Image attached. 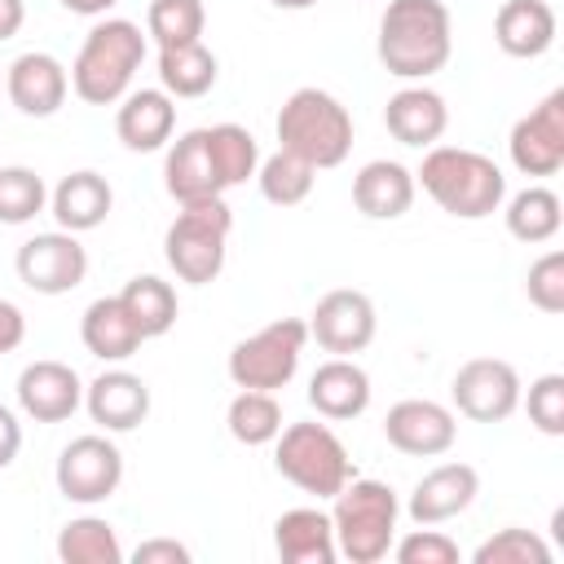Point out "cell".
Masks as SVG:
<instances>
[{"label": "cell", "mask_w": 564, "mask_h": 564, "mask_svg": "<svg viewBox=\"0 0 564 564\" xmlns=\"http://www.w3.org/2000/svg\"><path fill=\"white\" fill-rule=\"evenodd\" d=\"M375 53L388 75L397 79H427L445 70L454 53V22L441 0H388L379 18V40Z\"/></svg>", "instance_id": "obj_1"}, {"label": "cell", "mask_w": 564, "mask_h": 564, "mask_svg": "<svg viewBox=\"0 0 564 564\" xmlns=\"http://www.w3.org/2000/svg\"><path fill=\"white\" fill-rule=\"evenodd\" d=\"M414 185H423V194L454 220H485L507 198L502 167L489 154L463 145H427Z\"/></svg>", "instance_id": "obj_2"}, {"label": "cell", "mask_w": 564, "mask_h": 564, "mask_svg": "<svg viewBox=\"0 0 564 564\" xmlns=\"http://www.w3.org/2000/svg\"><path fill=\"white\" fill-rule=\"evenodd\" d=\"M145 62V35L128 18H97L70 62V93L84 106H115Z\"/></svg>", "instance_id": "obj_3"}, {"label": "cell", "mask_w": 564, "mask_h": 564, "mask_svg": "<svg viewBox=\"0 0 564 564\" xmlns=\"http://www.w3.org/2000/svg\"><path fill=\"white\" fill-rule=\"evenodd\" d=\"M273 132H278V150H291L295 159L313 163L317 172L339 167L352 150V115L326 88H295L282 101Z\"/></svg>", "instance_id": "obj_4"}, {"label": "cell", "mask_w": 564, "mask_h": 564, "mask_svg": "<svg viewBox=\"0 0 564 564\" xmlns=\"http://www.w3.org/2000/svg\"><path fill=\"white\" fill-rule=\"evenodd\" d=\"M397 489L375 476H352L335 498H330V529H335V551L352 564H379L388 560L397 542Z\"/></svg>", "instance_id": "obj_5"}, {"label": "cell", "mask_w": 564, "mask_h": 564, "mask_svg": "<svg viewBox=\"0 0 564 564\" xmlns=\"http://www.w3.org/2000/svg\"><path fill=\"white\" fill-rule=\"evenodd\" d=\"M229 229H234V212L220 198H203V203H181L176 220L163 234V260L167 269L189 282V286H207L220 278L225 269V251H229Z\"/></svg>", "instance_id": "obj_6"}, {"label": "cell", "mask_w": 564, "mask_h": 564, "mask_svg": "<svg viewBox=\"0 0 564 564\" xmlns=\"http://www.w3.org/2000/svg\"><path fill=\"white\" fill-rule=\"evenodd\" d=\"M273 467L282 480H291L300 494H313V498H335L352 476V458L344 449V441L335 436L330 423H286L278 436H273Z\"/></svg>", "instance_id": "obj_7"}, {"label": "cell", "mask_w": 564, "mask_h": 564, "mask_svg": "<svg viewBox=\"0 0 564 564\" xmlns=\"http://www.w3.org/2000/svg\"><path fill=\"white\" fill-rule=\"evenodd\" d=\"M304 344H308V326L300 317H278L269 326H260L256 335L238 339L229 348V379L234 388H256V392H278L295 379L300 370V357H304Z\"/></svg>", "instance_id": "obj_8"}, {"label": "cell", "mask_w": 564, "mask_h": 564, "mask_svg": "<svg viewBox=\"0 0 564 564\" xmlns=\"http://www.w3.org/2000/svg\"><path fill=\"white\" fill-rule=\"evenodd\" d=\"M53 480L66 502L97 507V502L115 498L123 485V449L110 441V432H84L62 445Z\"/></svg>", "instance_id": "obj_9"}, {"label": "cell", "mask_w": 564, "mask_h": 564, "mask_svg": "<svg viewBox=\"0 0 564 564\" xmlns=\"http://www.w3.org/2000/svg\"><path fill=\"white\" fill-rule=\"evenodd\" d=\"M520 375L502 357H471L449 379V401L471 423H502L520 410Z\"/></svg>", "instance_id": "obj_10"}, {"label": "cell", "mask_w": 564, "mask_h": 564, "mask_svg": "<svg viewBox=\"0 0 564 564\" xmlns=\"http://www.w3.org/2000/svg\"><path fill=\"white\" fill-rule=\"evenodd\" d=\"M13 269H18V282L31 286L35 295H66L88 278V251L79 234L48 229L18 247Z\"/></svg>", "instance_id": "obj_11"}, {"label": "cell", "mask_w": 564, "mask_h": 564, "mask_svg": "<svg viewBox=\"0 0 564 564\" xmlns=\"http://www.w3.org/2000/svg\"><path fill=\"white\" fill-rule=\"evenodd\" d=\"M308 339H317L322 352L330 357H352V352H366L375 330H379V313H375V300L366 291H352V286H335L326 291L313 313H308Z\"/></svg>", "instance_id": "obj_12"}, {"label": "cell", "mask_w": 564, "mask_h": 564, "mask_svg": "<svg viewBox=\"0 0 564 564\" xmlns=\"http://www.w3.org/2000/svg\"><path fill=\"white\" fill-rule=\"evenodd\" d=\"M507 154L524 176H555L564 167V88L546 93L529 115L511 123Z\"/></svg>", "instance_id": "obj_13"}, {"label": "cell", "mask_w": 564, "mask_h": 564, "mask_svg": "<svg viewBox=\"0 0 564 564\" xmlns=\"http://www.w3.org/2000/svg\"><path fill=\"white\" fill-rule=\"evenodd\" d=\"M383 441L410 458H441L458 441V419L441 401L405 397L383 414Z\"/></svg>", "instance_id": "obj_14"}, {"label": "cell", "mask_w": 564, "mask_h": 564, "mask_svg": "<svg viewBox=\"0 0 564 564\" xmlns=\"http://www.w3.org/2000/svg\"><path fill=\"white\" fill-rule=\"evenodd\" d=\"M4 93L13 101L18 115L26 119H48L66 106V93H70V70L44 53V48H31V53H18L9 66H4Z\"/></svg>", "instance_id": "obj_15"}, {"label": "cell", "mask_w": 564, "mask_h": 564, "mask_svg": "<svg viewBox=\"0 0 564 564\" xmlns=\"http://www.w3.org/2000/svg\"><path fill=\"white\" fill-rule=\"evenodd\" d=\"M13 392H18V410L35 423H66L84 405V379L75 375V366L53 357L22 366Z\"/></svg>", "instance_id": "obj_16"}, {"label": "cell", "mask_w": 564, "mask_h": 564, "mask_svg": "<svg viewBox=\"0 0 564 564\" xmlns=\"http://www.w3.org/2000/svg\"><path fill=\"white\" fill-rule=\"evenodd\" d=\"M476 494H480V471L471 463H436L414 480L405 511L414 524H445L463 516L476 502Z\"/></svg>", "instance_id": "obj_17"}, {"label": "cell", "mask_w": 564, "mask_h": 564, "mask_svg": "<svg viewBox=\"0 0 564 564\" xmlns=\"http://www.w3.org/2000/svg\"><path fill=\"white\" fill-rule=\"evenodd\" d=\"M84 410L101 432H132L150 414V383L123 366H110L84 383Z\"/></svg>", "instance_id": "obj_18"}, {"label": "cell", "mask_w": 564, "mask_h": 564, "mask_svg": "<svg viewBox=\"0 0 564 564\" xmlns=\"http://www.w3.org/2000/svg\"><path fill=\"white\" fill-rule=\"evenodd\" d=\"M115 137L123 141V150L132 154H150L163 150L176 132V97H167L163 88H128L115 101Z\"/></svg>", "instance_id": "obj_19"}, {"label": "cell", "mask_w": 564, "mask_h": 564, "mask_svg": "<svg viewBox=\"0 0 564 564\" xmlns=\"http://www.w3.org/2000/svg\"><path fill=\"white\" fill-rule=\"evenodd\" d=\"M383 128H388L401 145L427 150V145H436V141L445 137V128H449V106H445V97H441L436 88H427V84H405V88H397V93L388 97V106H383Z\"/></svg>", "instance_id": "obj_20"}, {"label": "cell", "mask_w": 564, "mask_h": 564, "mask_svg": "<svg viewBox=\"0 0 564 564\" xmlns=\"http://www.w3.org/2000/svg\"><path fill=\"white\" fill-rule=\"evenodd\" d=\"M370 375L352 361V357H326L313 379H308V405L330 419V423H348V419H361L370 410Z\"/></svg>", "instance_id": "obj_21"}, {"label": "cell", "mask_w": 564, "mask_h": 564, "mask_svg": "<svg viewBox=\"0 0 564 564\" xmlns=\"http://www.w3.org/2000/svg\"><path fill=\"white\" fill-rule=\"evenodd\" d=\"M163 189L176 203H203V198H220L225 185L212 167V150H207V128H189L167 145L163 159Z\"/></svg>", "instance_id": "obj_22"}, {"label": "cell", "mask_w": 564, "mask_h": 564, "mask_svg": "<svg viewBox=\"0 0 564 564\" xmlns=\"http://www.w3.org/2000/svg\"><path fill=\"white\" fill-rule=\"evenodd\" d=\"M414 172L397 159H370L352 176V203L366 220H401L414 207Z\"/></svg>", "instance_id": "obj_23"}, {"label": "cell", "mask_w": 564, "mask_h": 564, "mask_svg": "<svg viewBox=\"0 0 564 564\" xmlns=\"http://www.w3.org/2000/svg\"><path fill=\"white\" fill-rule=\"evenodd\" d=\"M115 207V189L101 172L93 167H79L70 176H62L53 189H48V212L57 220V229L66 234H88L97 229Z\"/></svg>", "instance_id": "obj_24"}, {"label": "cell", "mask_w": 564, "mask_h": 564, "mask_svg": "<svg viewBox=\"0 0 564 564\" xmlns=\"http://www.w3.org/2000/svg\"><path fill=\"white\" fill-rule=\"evenodd\" d=\"M273 551L282 564H335V529L322 507H291L273 520Z\"/></svg>", "instance_id": "obj_25"}, {"label": "cell", "mask_w": 564, "mask_h": 564, "mask_svg": "<svg viewBox=\"0 0 564 564\" xmlns=\"http://www.w3.org/2000/svg\"><path fill=\"white\" fill-rule=\"evenodd\" d=\"M555 9L546 0H502V9L494 13V44L507 57H542L555 44Z\"/></svg>", "instance_id": "obj_26"}, {"label": "cell", "mask_w": 564, "mask_h": 564, "mask_svg": "<svg viewBox=\"0 0 564 564\" xmlns=\"http://www.w3.org/2000/svg\"><path fill=\"white\" fill-rule=\"evenodd\" d=\"M79 339H84V348H88L97 361H110V366L128 361V357L145 344V335L137 330V322L128 317V308H123L119 295H101V300H93V304L84 308V317H79Z\"/></svg>", "instance_id": "obj_27"}, {"label": "cell", "mask_w": 564, "mask_h": 564, "mask_svg": "<svg viewBox=\"0 0 564 564\" xmlns=\"http://www.w3.org/2000/svg\"><path fill=\"white\" fill-rule=\"evenodd\" d=\"M216 79H220V62L203 40L159 48V88L167 97H203L216 88Z\"/></svg>", "instance_id": "obj_28"}, {"label": "cell", "mask_w": 564, "mask_h": 564, "mask_svg": "<svg viewBox=\"0 0 564 564\" xmlns=\"http://www.w3.org/2000/svg\"><path fill=\"white\" fill-rule=\"evenodd\" d=\"M502 203H507L502 220H507V234H511L516 242H529V247L551 242V238L560 234V225H564L560 194L546 189V185H524L520 194H511V198H502Z\"/></svg>", "instance_id": "obj_29"}, {"label": "cell", "mask_w": 564, "mask_h": 564, "mask_svg": "<svg viewBox=\"0 0 564 564\" xmlns=\"http://www.w3.org/2000/svg\"><path fill=\"white\" fill-rule=\"evenodd\" d=\"M119 300H123L128 317L137 322V330H141L145 339H159V335H167V330L176 326V313H181L176 286L163 282V278H154V273L128 278L123 291H119Z\"/></svg>", "instance_id": "obj_30"}, {"label": "cell", "mask_w": 564, "mask_h": 564, "mask_svg": "<svg viewBox=\"0 0 564 564\" xmlns=\"http://www.w3.org/2000/svg\"><path fill=\"white\" fill-rule=\"evenodd\" d=\"M57 560L62 564H123V546L110 520L75 516L57 533Z\"/></svg>", "instance_id": "obj_31"}, {"label": "cell", "mask_w": 564, "mask_h": 564, "mask_svg": "<svg viewBox=\"0 0 564 564\" xmlns=\"http://www.w3.org/2000/svg\"><path fill=\"white\" fill-rule=\"evenodd\" d=\"M207 150H212V167H216L225 189L247 185L260 167V141L242 123H212L207 128Z\"/></svg>", "instance_id": "obj_32"}, {"label": "cell", "mask_w": 564, "mask_h": 564, "mask_svg": "<svg viewBox=\"0 0 564 564\" xmlns=\"http://www.w3.org/2000/svg\"><path fill=\"white\" fill-rule=\"evenodd\" d=\"M225 427L238 445H273V436L282 432V401L273 392L238 388V397L225 410Z\"/></svg>", "instance_id": "obj_33"}, {"label": "cell", "mask_w": 564, "mask_h": 564, "mask_svg": "<svg viewBox=\"0 0 564 564\" xmlns=\"http://www.w3.org/2000/svg\"><path fill=\"white\" fill-rule=\"evenodd\" d=\"M313 181H317V167L304 163V159H295L291 150H273V154L260 159V167H256V185H260L264 203H273V207H295V203H304V198L313 194Z\"/></svg>", "instance_id": "obj_34"}, {"label": "cell", "mask_w": 564, "mask_h": 564, "mask_svg": "<svg viewBox=\"0 0 564 564\" xmlns=\"http://www.w3.org/2000/svg\"><path fill=\"white\" fill-rule=\"evenodd\" d=\"M48 207V185L35 167L0 163V225H31Z\"/></svg>", "instance_id": "obj_35"}, {"label": "cell", "mask_w": 564, "mask_h": 564, "mask_svg": "<svg viewBox=\"0 0 564 564\" xmlns=\"http://www.w3.org/2000/svg\"><path fill=\"white\" fill-rule=\"evenodd\" d=\"M203 26H207L203 0H150V9H145V35L159 48L194 44V40H203Z\"/></svg>", "instance_id": "obj_36"}, {"label": "cell", "mask_w": 564, "mask_h": 564, "mask_svg": "<svg viewBox=\"0 0 564 564\" xmlns=\"http://www.w3.org/2000/svg\"><path fill=\"white\" fill-rule=\"evenodd\" d=\"M471 564H551V546L533 529L511 524V529H498L494 538H485L471 551Z\"/></svg>", "instance_id": "obj_37"}, {"label": "cell", "mask_w": 564, "mask_h": 564, "mask_svg": "<svg viewBox=\"0 0 564 564\" xmlns=\"http://www.w3.org/2000/svg\"><path fill=\"white\" fill-rule=\"evenodd\" d=\"M524 410H529V423L542 432V436H564V375H538L529 383V397L520 392Z\"/></svg>", "instance_id": "obj_38"}, {"label": "cell", "mask_w": 564, "mask_h": 564, "mask_svg": "<svg viewBox=\"0 0 564 564\" xmlns=\"http://www.w3.org/2000/svg\"><path fill=\"white\" fill-rule=\"evenodd\" d=\"M524 295L542 313H564V251H546L524 273Z\"/></svg>", "instance_id": "obj_39"}, {"label": "cell", "mask_w": 564, "mask_h": 564, "mask_svg": "<svg viewBox=\"0 0 564 564\" xmlns=\"http://www.w3.org/2000/svg\"><path fill=\"white\" fill-rule=\"evenodd\" d=\"M392 555L397 564H458V542L436 524H419L392 542Z\"/></svg>", "instance_id": "obj_40"}, {"label": "cell", "mask_w": 564, "mask_h": 564, "mask_svg": "<svg viewBox=\"0 0 564 564\" xmlns=\"http://www.w3.org/2000/svg\"><path fill=\"white\" fill-rule=\"evenodd\" d=\"M137 564H189V546L176 542V538H145L137 551H132Z\"/></svg>", "instance_id": "obj_41"}, {"label": "cell", "mask_w": 564, "mask_h": 564, "mask_svg": "<svg viewBox=\"0 0 564 564\" xmlns=\"http://www.w3.org/2000/svg\"><path fill=\"white\" fill-rule=\"evenodd\" d=\"M22 339H26V313H22L13 300L0 295V357L13 352Z\"/></svg>", "instance_id": "obj_42"}, {"label": "cell", "mask_w": 564, "mask_h": 564, "mask_svg": "<svg viewBox=\"0 0 564 564\" xmlns=\"http://www.w3.org/2000/svg\"><path fill=\"white\" fill-rule=\"evenodd\" d=\"M18 449H22V423H18V414L9 405H0V471L13 467Z\"/></svg>", "instance_id": "obj_43"}, {"label": "cell", "mask_w": 564, "mask_h": 564, "mask_svg": "<svg viewBox=\"0 0 564 564\" xmlns=\"http://www.w3.org/2000/svg\"><path fill=\"white\" fill-rule=\"evenodd\" d=\"M22 22H26V4L22 0H0V44L13 40L22 31Z\"/></svg>", "instance_id": "obj_44"}, {"label": "cell", "mask_w": 564, "mask_h": 564, "mask_svg": "<svg viewBox=\"0 0 564 564\" xmlns=\"http://www.w3.org/2000/svg\"><path fill=\"white\" fill-rule=\"evenodd\" d=\"M66 13H79V18H106L119 0H57Z\"/></svg>", "instance_id": "obj_45"}, {"label": "cell", "mask_w": 564, "mask_h": 564, "mask_svg": "<svg viewBox=\"0 0 564 564\" xmlns=\"http://www.w3.org/2000/svg\"><path fill=\"white\" fill-rule=\"evenodd\" d=\"M273 9H286V13H304V9H313L317 0H269Z\"/></svg>", "instance_id": "obj_46"}, {"label": "cell", "mask_w": 564, "mask_h": 564, "mask_svg": "<svg viewBox=\"0 0 564 564\" xmlns=\"http://www.w3.org/2000/svg\"><path fill=\"white\" fill-rule=\"evenodd\" d=\"M0 88H4V70H0Z\"/></svg>", "instance_id": "obj_47"}]
</instances>
